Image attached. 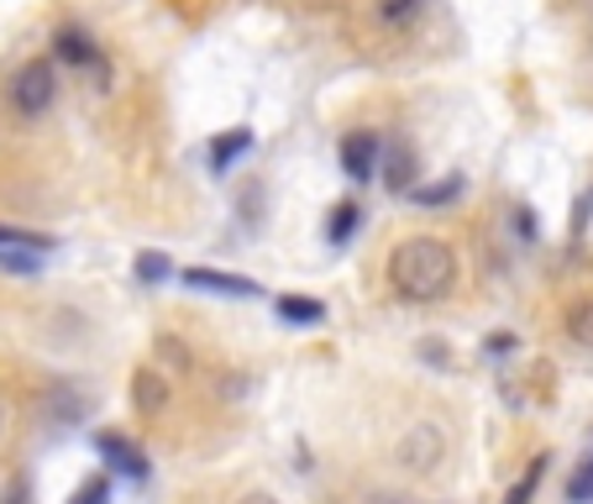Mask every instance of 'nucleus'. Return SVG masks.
<instances>
[{
    "mask_svg": "<svg viewBox=\"0 0 593 504\" xmlns=\"http://www.w3.org/2000/svg\"><path fill=\"white\" fill-rule=\"evenodd\" d=\"M389 284L394 294L430 305V300H447L457 284V253L441 237H410L389 253Z\"/></svg>",
    "mask_w": 593,
    "mask_h": 504,
    "instance_id": "obj_1",
    "label": "nucleus"
},
{
    "mask_svg": "<svg viewBox=\"0 0 593 504\" xmlns=\"http://www.w3.org/2000/svg\"><path fill=\"white\" fill-rule=\"evenodd\" d=\"M53 96H58V69H53L48 58L22 64L16 79H11V105H16L22 116H43V111L53 105Z\"/></svg>",
    "mask_w": 593,
    "mask_h": 504,
    "instance_id": "obj_2",
    "label": "nucleus"
},
{
    "mask_svg": "<svg viewBox=\"0 0 593 504\" xmlns=\"http://www.w3.org/2000/svg\"><path fill=\"white\" fill-rule=\"evenodd\" d=\"M96 452H100V462H105L111 473H121V479H132V483L147 479V452L137 447V441H132V436L96 432Z\"/></svg>",
    "mask_w": 593,
    "mask_h": 504,
    "instance_id": "obj_3",
    "label": "nucleus"
},
{
    "mask_svg": "<svg viewBox=\"0 0 593 504\" xmlns=\"http://www.w3.org/2000/svg\"><path fill=\"white\" fill-rule=\"evenodd\" d=\"M184 284L205 289V294H226V300H258L262 294L258 279H242V273H226V268H184Z\"/></svg>",
    "mask_w": 593,
    "mask_h": 504,
    "instance_id": "obj_4",
    "label": "nucleus"
},
{
    "mask_svg": "<svg viewBox=\"0 0 593 504\" xmlns=\"http://www.w3.org/2000/svg\"><path fill=\"white\" fill-rule=\"evenodd\" d=\"M441 457H447V436L436 432L430 421H421V426H415V432H410V436L400 441V462H404V468H415V473L436 468Z\"/></svg>",
    "mask_w": 593,
    "mask_h": 504,
    "instance_id": "obj_5",
    "label": "nucleus"
},
{
    "mask_svg": "<svg viewBox=\"0 0 593 504\" xmlns=\"http://www.w3.org/2000/svg\"><path fill=\"white\" fill-rule=\"evenodd\" d=\"M168 379L158 373V368H137L132 373V410L143 415V421H153V415H164V405H168Z\"/></svg>",
    "mask_w": 593,
    "mask_h": 504,
    "instance_id": "obj_6",
    "label": "nucleus"
},
{
    "mask_svg": "<svg viewBox=\"0 0 593 504\" xmlns=\"http://www.w3.org/2000/svg\"><path fill=\"white\" fill-rule=\"evenodd\" d=\"M379 137L373 132H353V137H342V168H347V179H373V168H379Z\"/></svg>",
    "mask_w": 593,
    "mask_h": 504,
    "instance_id": "obj_7",
    "label": "nucleus"
},
{
    "mask_svg": "<svg viewBox=\"0 0 593 504\" xmlns=\"http://www.w3.org/2000/svg\"><path fill=\"white\" fill-rule=\"evenodd\" d=\"M379 168H383V184L394 194H404L410 190V179H415V153L404 143H383L379 147Z\"/></svg>",
    "mask_w": 593,
    "mask_h": 504,
    "instance_id": "obj_8",
    "label": "nucleus"
},
{
    "mask_svg": "<svg viewBox=\"0 0 593 504\" xmlns=\"http://www.w3.org/2000/svg\"><path fill=\"white\" fill-rule=\"evenodd\" d=\"M247 153H253V132L237 126V132H226V137H215V143H211V168H215V173H232V164L247 158Z\"/></svg>",
    "mask_w": 593,
    "mask_h": 504,
    "instance_id": "obj_9",
    "label": "nucleus"
},
{
    "mask_svg": "<svg viewBox=\"0 0 593 504\" xmlns=\"http://www.w3.org/2000/svg\"><path fill=\"white\" fill-rule=\"evenodd\" d=\"M568 336L578 347H589L593 352V294H578L568 305Z\"/></svg>",
    "mask_w": 593,
    "mask_h": 504,
    "instance_id": "obj_10",
    "label": "nucleus"
},
{
    "mask_svg": "<svg viewBox=\"0 0 593 504\" xmlns=\"http://www.w3.org/2000/svg\"><path fill=\"white\" fill-rule=\"evenodd\" d=\"M357 221H362V205H357V200H342V205L332 211V221H326V242H332V247H342V242H353Z\"/></svg>",
    "mask_w": 593,
    "mask_h": 504,
    "instance_id": "obj_11",
    "label": "nucleus"
},
{
    "mask_svg": "<svg viewBox=\"0 0 593 504\" xmlns=\"http://www.w3.org/2000/svg\"><path fill=\"white\" fill-rule=\"evenodd\" d=\"M279 315L294 321V326H315V321H326V305L305 300V294H279Z\"/></svg>",
    "mask_w": 593,
    "mask_h": 504,
    "instance_id": "obj_12",
    "label": "nucleus"
},
{
    "mask_svg": "<svg viewBox=\"0 0 593 504\" xmlns=\"http://www.w3.org/2000/svg\"><path fill=\"white\" fill-rule=\"evenodd\" d=\"M0 247H22V253H53V247H58V237H48V232H26V226H5V221H0Z\"/></svg>",
    "mask_w": 593,
    "mask_h": 504,
    "instance_id": "obj_13",
    "label": "nucleus"
},
{
    "mask_svg": "<svg viewBox=\"0 0 593 504\" xmlns=\"http://www.w3.org/2000/svg\"><path fill=\"white\" fill-rule=\"evenodd\" d=\"M410 194H415V205L436 211V205H451V200L462 194V179H457V173H447V179H436V184H421V190H410Z\"/></svg>",
    "mask_w": 593,
    "mask_h": 504,
    "instance_id": "obj_14",
    "label": "nucleus"
},
{
    "mask_svg": "<svg viewBox=\"0 0 593 504\" xmlns=\"http://www.w3.org/2000/svg\"><path fill=\"white\" fill-rule=\"evenodd\" d=\"M568 504H593V457H583L568 479Z\"/></svg>",
    "mask_w": 593,
    "mask_h": 504,
    "instance_id": "obj_15",
    "label": "nucleus"
},
{
    "mask_svg": "<svg viewBox=\"0 0 593 504\" xmlns=\"http://www.w3.org/2000/svg\"><path fill=\"white\" fill-rule=\"evenodd\" d=\"M541 473H546V457H536V462H530V468L521 473V483H515V489L504 494V504H530V494H536V483H541Z\"/></svg>",
    "mask_w": 593,
    "mask_h": 504,
    "instance_id": "obj_16",
    "label": "nucleus"
},
{
    "mask_svg": "<svg viewBox=\"0 0 593 504\" xmlns=\"http://www.w3.org/2000/svg\"><path fill=\"white\" fill-rule=\"evenodd\" d=\"M168 273H174V264H168L164 253H143V258H137V279H143V284H164Z\"/></svg>",
    "mask_w": 593,
    "mask_h": 504,
    "instance_id": "obj_17",
    "label": "nucleus"
},
{
    "mask_svg": "<svg viewBox=\"0 0 593 504\" xmlns=\"http://www.w3.org/2000/svg\"><path fill=\"white\" fill-rule=\"evenodd\" d=\"M0 268H11V273H37V268H43V253H22V247H0Z\"/></svg>",
    "mask_w": 593,
    "mask_h": 504,
    "instance_id": "obj_18",
    "label": "nucleus"
},
{
    "mask_svg": "<svg viewBox=\"0 0 593 504\" xmlns=\"http://www.w3.org/2000/svg\"><path fill=\"white\" fill-rule=\"evenodd\" d=\"M69 504H111V483H105V479L79 483V489H74V500H69Z\"/></svg>",
    "mask_w": 593,
    "mask_h": 504,
    "instance_id": "obj_19",
    "label": "nucleus"
},
{
    "mask_svg": "<svg viewBox=\"0 0 593 504\" xmlns=\"http://www.w3.org/2000/svg\"><path fill=\"white\" fill-rule=\"evenodd\" d=\"M415 11H421V0H379L383 22H404V16H415Z\"/></svg>",
    "mask_w": 593,
    "mask_h": 504,
    "instance_id": "obj_20",
    "label": "nucleus"
},
{
    "mask_svg": "<svg viewBox=\"0 0 593 504\" xmlns=\"http://www.w3.org/2000/svg\"><path fill=\"white\" fill-rule=\"evenodd\" d=\"M242 504H279V500H273V494H262V489H258V494H247Z\"/></svg>",
    "mask_w": 593,
    "mask_h": 504,
    "instance_id": "obj_21",
    "label": "nucleus"
}]
</instances>
